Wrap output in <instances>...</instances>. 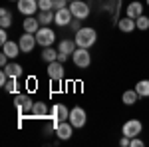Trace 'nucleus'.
I'll return each mask as SVG.
<instances>
[{
    "label": "nucleus",
    "instance_id": "f257e3e1",
    "mask_svg": "<svg viewBox=\"0 0 149 147\" xmlns=\"http://www.w3.org/2000/svg\"><path fill=\"white\" fill-rule=\"evenodd\" d=\"M97 40V34L93 28H80L76 32V44L78 48H92Z\"/></svg>",
    "mask_w": 149,
    "mask_h": 147
},
{
    "label": "nucleus",
    "instance_id": "f03ea898",
    "mask_svg": "<svg viewBox=\"0 0 149 147\" xmlns=\"http://www.w3.org/2000/svg\"><path fill=\"white\" fill-rule=\"evenodd\" d=\"M54 40H56V32L48 26H40V30L36 32V42L42 48H48V46L54 44Z\"/></svg>",
    "mask_w": 149,
    "mask_h": 147
},
{
    "label": "nucleus",
    "instance_id": "7ed1b4c3",
    "mask_svg": "<svg viewBox=\"0 0 149 147\" xmlns=\"http://www.w3.org/2000/svg\"><path fill=\"white\" fill-rule=\"evenodd\" d=\"M72 60L78 68H90L92 64V54L88 52V48H76V52L72 54Z\"/></svg>",
    "mask_w": 149,
    "mask_h": 147
},
{
    "label": "nucleus",
    "instance_id": "20e7f679",
    "mask_svg": "<svg viewBox=\"0 0 149 147\" xmlns=\"http://www.w3.org/2000/svg\"><path fill=\"white\" fill-rule=\"evenodd\" d=\"M14 103H16V107H18V113H20V115L30 113V111H32V107H34V102H32V98H30L28 93H16Z\"/></svg>",
    "mask_w": 149,
    "mask_h": 147
},
{
    "label": "nucleus",
    "instance_id": "39448f33",
    "mask_svg": "<svg viewBox=\"0 0 149 147\" xmlns=\"http://www.w3.org/2000/svg\"><path fill=\"white\" fill-rule=\"evenodd\" d=\"M68 8H70V12L74 14V18H78V20H86V18L90 16V6H88V2L74 0Z\"/></svg>",
    "mask_w": 149,
    "mask_h": 147
},
{
    "label": "nucleus",
    "instance_id": "423d86ee",
    "mask_svg": "<svg viewBox=\"0 0 149 147\" xmlns=\"http://www.w3.org/2000/svg\"><path fill=\"white\" fill-rule=\"evenodd\" d=\"M141 129H143V125H141V121H139V119H129V121H125V123H123V127H121L123 135H127L129 139L139 137Z\"/></svg>",
    "mask_w": 149,
    "mask_h": 147
},
{
    "label": "nucleus",
    "instance_id": "0eeeda50",
    "mask_svg": "<svg viewBox=\"0 0 149 147\" xmlns=\"http://www.w3.org/2000/svg\"><path fill=\"white\" fill-rule=\"evenodd\" d=\"M68 121L74 125L76 129L84 127V125H86V109H84V107H74V109H70Z\"/></svg>",
    "mask_w": 149,
    "mask_h": 147
},
{
    "label": "nucleus",
    "instance_id": "6e6552de",
    "mask_svg": "<svg viewBox=\"0 0 149 147\" xmlns=\"http://www.w3.org/2000/svg\"><path fill=\"white\" fill-rule=\"evenodd\" d=\"M18 12L24 14V16H34L36 12L40 10L38 8V0H18Z\"/></svg>",
    "mask_w": 149,
    "mask_h": 147
},
{
    "label": "nucleus",
    "instance_id": "1a4fd4ad",
    "mask_svg": "<svg viewBox=\"0 0 149 147\" xmlns=\"http://www.w3.org/2000/svg\"><path fill=\"white\" fill-rule=\"evenodd\" d=\"M48 76H50V79H54V82H62L64 79V64L60 60L50 62L48 64Z\"/></svg>",
    "mask_w": 149,
    "mask_h": 147
},
{
    "label": "nucleus",
    "instance_id": "9d476101",
    "mask_svg": "<svg viewBox=\"0 0 149 147\" xmlns=\"http://www.w3.org/2000/svg\"><path fill=\"white\" fill-rule=\"evenodd\" d=\"M18 44H20V50H22L24 54L32 52V50H34V46L38 44V42H36V34H30V32H24V34L20 36V40H18Z\"/></svg>",
    "mask_w": 149,
    "mask_h": 147
},
{
    "label": "nucleus",
    "instance_id": "9b49d317",
    "mask_svg": "<svg viewBox=\"0 0 149 147\" xmlns=\"http://www.w3.org/2000/svg\"><path fill=\"white\" fill-rule=\"evenodd\" d=\"M70 117V109L64 105V103H58L52 107V119H54V127H56L60 121H66Z\"/></svg>",
    "mask_w": 149,
    "mask_h": 147
},
{
    "label": "nucleus",
    "instance_id": "f8f14e48",
    "mask_svg": "<svg viewBox=\"0 0 149 147\" xmlns=\"http://www.w3.org/2000/svg\"><path fill=\"white\" fill-rule=\"evenodd\" d=\"M72 18H74V14L70 12V8H60V10H56L54 24H58V26H70Z\"/></svg>",
    "mask_w": 149,
    "mask_h": 147
},
{
    "label": "nucleus",
    "instance_id": "ddd939ff",
    "mask_svg": "<svg viewBox=\"0 0 149 147\" xmlns=\"http://www.w3.org/2000/svg\"><path fill=\"white\" fill-rule=\"evenodd\" d=\"M74 125L70 123V121H60V123L56 125V135L60 137V139H70L72 137V133H74Z\"/></svg>",
    "mask_w": 149,
    "mask_h": 147
},
{
    "label": "nucleus",
    "instance_id": "4468645a",
    "mask_svg": "<svg viewBox=\"0 0 149 147\" xmlns=\"http://www.w3.org/2000/svg\"><path fill=\"white\" fill-rule=\"evenodd\" d=\"M2 52H4L6 56L10 58V60H14V58L18 56V54H20L22 50H20V44H18V42H10V40H8L6 44L2 46Z\"/></svg>",
    "mask_w": 149,
    "mask_h": 147
},
{
    "label": "nucleus",
    "instance_id": "2eb2a0df",
    "mask_svg": "<svg viewBox=\"0 0 149 147\" xmlns=\"http://www.w3.org/2000/svg\"><path fill=\"white\" fill-rule=\"evenodd\" d=\"M22 26H24V32H30V34H36L40 30V22H38V18H34V16H26Z\"/></svg>",
    "mask_w": 149,
    "mask_h": 147
},
{
    "label": "nucleus",
    "instance_id": "dca6fc26",
    "mask_svg": "<svg viewBox=\"0 0 149 147\" xmlns=\"http://www.w3.org/2000/svg\"><path fill=\"white\" fill-rule=\"evenodd\" d=\"M4 72L8 74V78H12V79H18L20 76H22V66L20 64H16V62H10L8 66H4Z\"/></svg>",
    "mask_w": 149,
    "mask_h": 147
},
{
    "label": "nucleus",
    "instance_id": "f3484780",
    "mask_svg": "<svg viewBox=\"0 0 149 147\" xmlns=\"http://www.w3.org/2000/svg\"><path fill=\"white\" fill-rule=\"evenodd\" d=\"M141 14H143V6H141V2H131V4L127 6V10H125V16L133 18V20H137Z\"/></svg>",
    "mask_w": 149,
    "mask_h": 147
},
{
    "label": "nucleus",
    "instance_id": "a211bd4d",
    "mask_svg": "<svg viewBox=\"0 0 149 147\" xmlns=\"http://www.w3.org/2000/svg\"><path fill=\"white\" fill-rule=\"evenodd\" d=\"M54 18H56V12L54 10H40L38 12V22L40 26H48V24L54 22Z\"/></svg>",
    "mask_w": 149,
    "mask_h": 147
},
{
    "label": "nucleus",
    "instance_id": "6ab92c4d",
    "mask_svg": "<svg viewBox=\"0 0 149 147\" xmlns=\"http://www.w3.org/2000/svg\"><path fill=\"white\" fill-rule=\"evenodd\" d=\"M117 26H119V30H121V32H133V30L137 28V24H135V20H133V18H129V16H125V18H121V20L117 22Z\"/></svg>",
    "mask_w": 149,
    "mask_h": 147
},
{
    "label": "nucleus",
    "instance_id": "aec40b11",
    "mask_svg": "<svg viewBox=\"0 0 149 147\" xmlns=\"http://www.w3.org/2000/svg\"><path fill=\"white\" fill-rule=\"evenodd\" d=\"M76 42L74 40H62L60 42V48H58V52H64V54H68V56H72L74 52H76Z\"/></svg>",
    "mask_w": 149,
    "mask_h": 147
},
{
    "label": "nucleus",
    "instance_id": "412c9836",
    "mask_svg": "<svg viewBox=\"0 0 149 147\" xmlns=\"http://www.w3.org/2000/svg\"><path fill=\"white\" fill-rule=\"evenodd\" d=\"M137 100H139V93L135 90H127V91H123V95H121V102L125 103V105H133Z\"/></svg>",
    "mask_w": 149,
    "mask_h": 147
},
{
    "label": "nucleus",
    "instance_id": "4be33fe9",
    "mask_svg": "<svg viewBox=\"0 0 149 147\" xmlns=\"http://www.w3.org/2000/svg\"><path fill=\"white\" fill-rule=\"evenodd\" d=\"M30 113H32L34 117H44V115L48 113V105L44 102H34V107H32Z\"/></svg>",
    "mask_w": 149,
    "mask_h": 147
},
{
    "label": "nucleus",
    "instance_id": "5701e85b",
    "mask_svg": "<svg viewBox=\"0 0 149 147\" xmlns=\"http://www.w3.org/2000/svg\"><path fill=\"white\" fill-rule=\"evenodd\" d=\"M135 91L139 93V98H149V79H139Z\"/></svg>",
    "mask_w": 149,
    "mask_h": 147
},
{
    "label": "nucleus",
    "instance_id": "b1692460",
    "mask_svg": "<svg viewBox=\"0 0 149 147\" xmlns=\"http://www.w3.org/2000/svg\"><path fill=\"white\" fill-rule=\"evenodd\" d=\"M0 26H2V28L12 26V14H10L8 8H0Z\"/></svg>",
    "mask_w": 149,
    "mask_h": 147
},
{
    "label": "nucleus",
    "instance_id": "393cba45",
    "mask_svg": "<svg viewBox=\"0 0 149 147\" xmlns=\"http://www.w3.org/2000/svg\"><path fill=\"white\" fill-rule=\"evenodd\" d=\"M42 60L48 62V64H50V62H54V60H58V50H54L52 46L44 48V50H42Z\"/></svg>",
    "mask_w": 149,
    "mask_h": 147
},
{
    "label": "nucleus",
    "instance_id": "a878e982",
    "mask_svg": "<svg viewBox=\"0 0 149 147\" xmlns=\"http://www.w3.org/2000/svg\"><path fill=\"white\" fill-rule=\"evenodd\" d=\"M135 24H137V28H139V30H149V16L141 14L137 20H135Z\"/></svg>",
    "mask_w": 149,
    "mask_h": 147
},
{
    "label": "nucleus",
    "instance_id": "bb28decb",
    "mask_svg": "<svg viewBox=\"0 0 149 147\" xmlns=\"http://www.w3.org/2000/svg\"><path fill=\"white\" fill-rule=\"evenodd\" d=\"M40 10H54V0H38Z\"/></svg>",
    "mask_w": 149,
    "mask_h": 147
},
{
    "label": "nucleus",
    "instance_id": "cd10ccee",
    "mask_svg": "<svg viewBox=\"0 0 149 147\" xmlns=\"http://www.w3.org/2000/svg\"><path fill=\"white\" fill-rule=\"evenodd\" d=\"M4 90L6 91H16V79H8V82H6V86H4Z\"/></svg>",
    "mask_w": 149,
    "mask_h": 147
},
{
    "label": "nucleus",
    "instance_id": "c85d7f7f",
    "mask_svg": "<svg viewBox=\"0 0 149 147\" xmlns=\"http://www.w3.org/2000/svg\"><path fill=\"white\" fill-rule=\"evenodd\" d=\"M6 42H8V34H6V28H2V30H0V44L4 46Z\"/></svg>",
    "mask_w": 149,
    "mask_h": 147
},
{
    "label": "nucleus",
    "instance_id": "c756f323",
    "mask_svg": "<svg viewBox=\"0 0 149 147\" xmlns=\"http://www.w3.org/2000/svg\"><path fill=\"white\" fill-rule=\"evenodd\" d=\"M8 74H6V72H4V70H2V72H0V86H2V88H4V86H6V82H8Z\"/></svg>",
    "mask_w": 149,
    "mask_h": 147
},
{
    "label": "nucleus",
    "instance_id": "7c9ffc66",
    "mask_svg": "<svg viewBox=\"0 0 149 147\" xmlns=\"http://www.w3.org/2000/svg\"><path fill=\"white\" fill-rule=\"evenodd\" d=\"M66 2H68V0H54V10H60V8H66Z\"/></svg>",
    "mask_w": 149,
    "mask_h": 147
},
{
    "label": "nucleus",
    "instance_id": "2f4dec72",
    "mask_svg": "<svg viewBox=\"0 0 149 147\" xmlns=\"http://www.w3.org/2000/svg\"><path fill=\"white\" fill-rule=\"evenodd\" d=\"M129 147H143V141H141L139 137H133L131 143H129Z\"/></svg>",
    "mask_w": 149,
    "mask_h": 147
},
{
    "label": "nucleus",
    "instance_id": "473e14b6",
    "mask_svg": "<svg viewBox=\"0 0 149 147\" xmlns=\"http://www.w3.org/2000/svg\"><path fill=\"white\" fill-rule=\"evenodd\" d=\"M8 60H10V58L2 52V54H0V66H2V68H4V66H8Z\"/></svg>",
    "mask_w": 149,
    "mask_h": 147
},
{
    "label": "nucleus",
    "instance_id": "72a5a7b5",
    "mask_svg": "<svg viewBox=\"0 0 149 147\" xmlns=\"http://www.w3.org/2000/svg\"><path fill=\"white\" fill-rule=\"evenodd\" d=\"M70 28H72V30H74V32H78V30H80L81 26H80V22H78V18H76V20H72V22H70Z\"/></svg>",
    "mask_w": 149,
    "mask_h": 147
},
{
    "label": "nucleus",
    "instance_id": "f704fd0d",
    "mask_svg": "<svg viewBox=\"0 0 149 147\" xmlns=\"http://www.w3.org/2000/svg\"><path fill=\"white\" fill-rule=\"evenodd\" d=\"M129 143H131V139H129L127 135H123V137H121V141H119V145H121V147H129Z\"/></svg>",
    "mask_w": 149,
    "mask_h": 147
},
{
    "label": "nucleus",
    "instance_id": "c9c22d12",
    "mask_svg": "<svg viewBox=\"0 0 149 147\" xmlns=\"http://www.w3.org/2000/svg\"><path fill=\"white\" fill-rule=\"evenodd\" d=\"M68 54H64V52H58V60H60V62H62V64H64V62H66V60H68Z\"/></svg>",
    "mask_w": 149,
    "mask_h": 147
},
{
    "label": "nucleus",
    "instance_id": "e433bc0d",
    "mask_svg": "<svg viewBox=\"0 0 149 147\" xmlns=\"http://www.w3.org/2000/svg\"><path fill=\"white\" fill-rule=\"evenodd\" d=\"M145 2H147V6H149V0H145Z\"/></svg>",
    "mask_w": 149,
    "mask_h": 147
},
{
    "label": "nucleus",
    "instance_id": "4c0bfd02",
    "mask_svg": "<svg viewBox=\"0 0 149 147\" xmlns=\"http://www.w3.org/2000/svg\"><path fill=\"white\" fill-rule=\"evenodd\" d=\"M68 2H74V0H68Z\"/></svg>",
    "mask_w": 149,
    "mask_h": 147
},
{
    "label": "nucleus",
    "instance_id": "58836bf2",
    "mask_svg": "<svg viewBox=\"0 0 149 147\" xmlns=\"http://www.w3.org/2000/svg\"><path fill=\"white\" fill-rule=\"evenodd\" d=\"M14 2H18V0H14Z\"/></svg>",
    "mask_w": 149,
    "mask_h": 147
}]
</instances>
